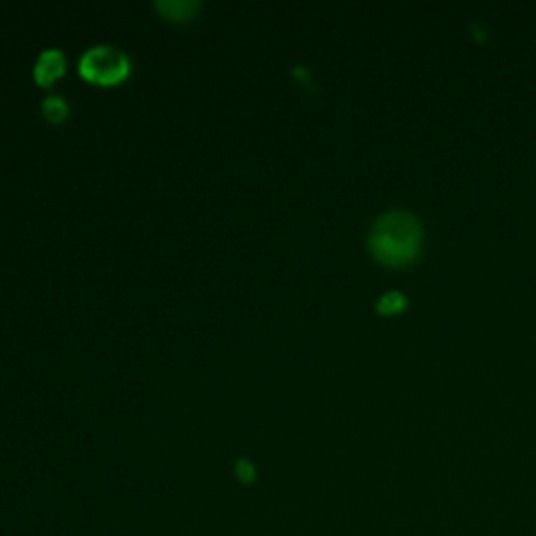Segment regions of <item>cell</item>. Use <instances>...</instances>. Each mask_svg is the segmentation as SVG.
<instances>
[{
    "mask_svg": "<svg viewBox=\"0 0 536 536\" xmlns=\"http://www.w3.org/2000/svg\"><path fill=\"white\" fill-rule=\"evenodd\" d=\"M421 245V227L409 212H390L379 218L369 233L371 254L388 266L409 264Z\"/></svg>",
    "mask_w": 536,
    "mask_h": 536,
    "instance_id": "cell-1",
    "label": "cell"
},
{
    "mask_svg": "<svg viewBox=\"0 0 536 536\" xmlns=\"http://www.w3.org/2000/svg\"><path fill=\"white\" fill-rule=\"evenodd\" d=\"M80 76L99 86H116L130 76V59L109 44L88 49L80 57Z\"/></svg>",
    "mask_w": 536,
    "mask_h": 536,
    "instance_id": "cell-2",
    "label": "cell"
},
{
    "mask_svg": "<svg viewBox=\"0 0 536 536\" xmlns=\"http://www.w3.org/2000/svg\"><path fill=\"white\" fill-rule=\"evenodd\" d=\"M65 74V57L57 49L42 51L34 65V80L40 86H51L55 80H59Z\"/></svg>",
    "mask_w": 536,
    "mask_h": 536,
    "instance_id": "cell-3",
    "label": "cell"
},
{
    "mask_svg": "<svg viewBox=\"0 0 536 536\" xmlns=\"http://www.w3.org/2000/svg\"><path fill=\"white\" fill-rule=\"evenodd\" d=\"M155 7H158V11L166 19L187 21V19H191L197 13L199 3H189V0H164V3H158Z\"/></svg>",
    "mask_w": 536,
    "mask_h": 536,
    "instance_id": "cell-4",
    "label": "cell"
},
{
    "mask_svg": "<svg viewBox=\"0 0 536 536\" xmlns=\"http://www.w3.org/2000/svg\"><path fill=\"white\" fill-rule=\"evenodd\" d=\"M42 114L49 122L57 124V122H63L67 118V114H70V107H67L65 99H61V97H49V99H44V103H42Z\"/></svg>",
    "mask_w": 536,
    "mask_h": 536,
    "instance_id": "cell-5",
    "label": "cell"
},
{
    "mask_svg": "<svg viewBox=\"0 0 536 536\" xmlns=\"http://www.w3.org/2000/svg\"><path fill=\"white\" fill-rule=\"evenodd\" d=\"M235 472H237V478L243 484H250V482L256 480V469H254V465L248 459H239L237 465H235Z\"/></svg>",
    "mask_w": 536,
    "mask_h": 536,
    "instance_id": "cell-6",
    "label": "cell"
},
{
    "mask_svg": "<svg viewBox=\"0 0 536 536\" xmlns=\"http://www.w3.org/2000/svg\"><path fill=\"white\" fill-rule=\"evenodd\" d=\"M405 306V296L400 294H386L382 300H379V310L382 312H396Z\"/></svg>",
    "mask_w": 536,
    "mask_h": 536,
    "instance_id": "cell-7",
    "label": "cell"
}]
</instances>
